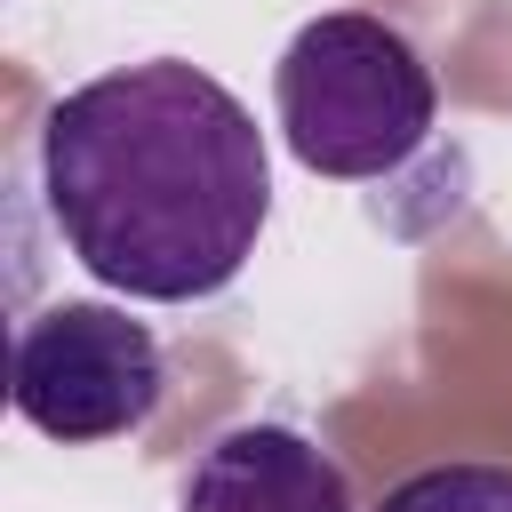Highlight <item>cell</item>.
Masks as SVG:
<instances>
[{
  "mask_svg": "<svg viewBox=\"0 0 512 512\" xmlns=\"http://www.w3.org/2000/svg\"><path fill=\"white\" fill-rule=\"evenodd\" d=\"M40 200L88 280L144 304H200L256 256L272 160L224 80L152 56L56 96L40 120Z\"/></svg>",
  "mask_w": 512,
  "mask_h": 512,
  "instance_id": "cell-1",
  "label": "cell"
},
{
  "mask_svg": "<svg viewBox=\"0 0 512 512\" xmlns=\"http://www.w3.org/2000/svg\"><path fill=\"white\" fill-rule=\"evenodd\" d=\"M272 112H280L288 152L312 176L368 184V176L408 168L432 144L440 88H432V64L416 56V40L400 24L336 8V16H312L280 48Z\"/></svg>",
  "mask_w": 512,
  "mask_h": 512,
  "instance_id": "cell-2",
  "label": "cell"
},
{
  "mask_svg": "<svg viewBox=\"0 0 512 512\" xmlns=\"http://www.w3.org/2000/svg\"><path fill=\"white\" fill-rule=\"evenodd\" d=\"M168 392V360L144 320L120 304H48L16 328L8 360V400L32 432L88 448V440H128L152 424Z\"/></svg>",
  "mask_w": 512,
  "mask_h": 512,
  "instance_id": "cell-3",
  "label": "cell"
},
{
  "mask_svg": "<svg viewBox=\"0 0 512 512\" xmlns=\"http://www.w3.org/2000/svg\"><path fill=\"white\" fill-rule=\"evenodd\" d=\"M176 512H360V496H352V472L304 432L232 424L192 456Z\"/></svg>",
  "mask_w": 512,
  "mask_h": 512,
  "instance_id": "cell-4",
  "label": "cell"
},
{
  "mask_svg": "<svg viewBox=\"0 0 512 512\" xmlns=\"http://www.w3.org/2000/svg\"><path fill=\"white\" fill-rule=\"evenodd\" d=\"M376 512H512V464H424Z\"/></svg>",
  "mask_w": 512,
  "mask_h": 512,
  "instance_id": "cell-5",
  "label": "cell"
}]
</instances>
